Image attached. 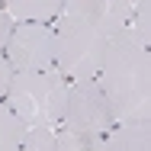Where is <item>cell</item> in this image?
Returning <instances> with one entry per match:
<instances>
[{"mask_svg":"<svg viewBox=\"0 0 151 151\" xmlns=\"http://www.w3.org/2000/svg\"><path fill=\"white\" fill-rule=\"evenodd\" d=\"M0 10H3V3H0Z\"/></svg>","mask_w":151,"mask_h":151,"instance_id":"5bb4252c","label":"cell"},{"mask_svg":"<svg viewBox=\"0 0 151 151\" xmlns=\"http://www.w3.org/2000/svg\"><path fill=\"white\" fill-rule=\"evenodd\" d=\"M6 64L13 74H39L55 71V29L52 26H13L6 39Z\"/></svg>","mask_w":151,"mask_h":151,"instance_id":"5b68a950","label":"cell"},{"mask_svg":"<svg viewBox=\"0 0 151 151\" xmlns=\"http://www.w3.org/2000/svg\"><path fill=\"white\" fill-rule=\"evenodd\" d=\"M23 151H55V132H48V129H32V132H26Z\"/></svg>","mask_w":151,"mask_h":151,"instance_id":"8fae6325","label":"cell"},{"mask_svg":"<svg viewBox=\"0 0 151 151\" xmlns=\"http://www.w3.org/2000/svg\"><path fill=\"white\" fill-rule=\"evenodd\" d=\"M103 151H151V125L148 122L113 125L103 135Z\"/></svg>","mask_w":151,"mask_h":151,"instance_id":"52a82bcc","label":"cell"},{"mask_svg":"<svg viewBox=\"0 0 151 151\" xmlns=\"http://www.w3.org/2000/svg\"><path fill=\"white\" fill-rule=\"evenodd\" d=\"M55 151H103V138L74 135V132H58V135H55Z\"/></svg>","mask_w":151,"mask_h":151,"instance_id":"30bf717a","label":"cell"},{"mask_svg":"<svg viewBox=\"0 0 151 151\" xmlns=\"http://www.w3.org/2000/svg\"><path fill=\"white\" fill-rule=\"evenodd\" d=\"M10 77H13V68L6 64L3 52H0V96H6V87H10Z\"/></svg>","mask_w":151,"mask_h":151,"instance_id":"7c38bea8","label":"cell"},{"mask_svg":"<svg viewBox=\"0 0 151 151\" xmlns=\"http://www.w3.org/2000/svg\"><path fill=\"white\" fill-rule=\"evenodd\" d=\"M10 32H13V23H10V16L0 10V48H6V39H10Z\"/></svg>","mask_w":151,"mask_h":151,"instance_id":"4fadbf2b","label":"cell"},{"mask_svg":"<svg viewBox=\"0 0 151 151\" xmlns=\"http://www.w3.org/2000/svg\"><path fill=\"white\" fill-rule=\"evenodd\" d=\"M96 84L109 103L113 125L148 122L151 113V55L142 48L129 29L109 35Z\"/></svg>","mask_w":151,"mask_h":151,"instance_id":"6da1fadb","label":"cell"},{"mask_svg":"<svg viewBox=\"0 0 151 151\" xmlns=\"http://www.w3.org/2000/svg\"><path fill=\"white\" fill-rule=\"evenodd\" d=\"M55 71L68 81H96L109 32L100 23V0H71L55 19Z\"/></svg>","mask_w":151,"mask_h":151,"instance_id":"7a4b0ae2","label":"cell"},{"mask_svg":"<svg viewBox=\"0 0 151 151\" xmlns=\"http://www.w3.org/2000/svg\"><path fill=\"white\" fill-rule=\"evenodd\" d=\"M26 125L16 119V113L0 103V151H23V142H26Z\"/></svg>","mask_w":151,"mask_h":151,"instance_id":"ba28073f","label":"cell"},{"mask_svg":"<svg viewBox=\"0 0 151 151\" xmlns=\"http://www.w3.org/2000/svg\"><path fill=\"white\" fill-rule=\"evenodd\" d=\"M61 0H10L3 3V13L10 16L13 26H23V23H32V26H48L52 19L61 16Z\"/></svg>","mask_w":151,"mask_h":151,"instance_id":"8992f818","label":"cell"},{"mask_svg":"<svg viewBox=\"0 0 151 151\" xmlns=\"http://www.w3.org/2000/svg\"><path fill=\"white\" fill-rule=\"evenodd\" d=\"M61 125H64V132L93 135V138H103L113 129L109 103H106V96H103L96 81H71L68 84V100H64Z\"/></svg>","mask_w":151,"mask_h":151,"instance_id":"277c9868","label":"cell"},{"mask_svg":"<svg viewBox=\"0 0 151 151\" xmlns=\"http://www.w3.org/2000/svg\"><path fill=\"white\" fill-rule=\"evenodd\" d=\"M6 106L16 113V119L26 129H55L64 116L68 81L58 71H39V74H13L6 87Z\"/></svg>","mask_w":151,"mask_h":151,"instance_id":"3957f363","label":"cell"},{"mask_svg":"<svg viewBox=\"0 0 151 151\" xmlns=\"http://www.w3.org/2000/svg\"><path fill=\"white\" fill-rule=\"evenodd\" d=\"M129 35L142 45V48H148L151 45V6L145 0H138L135 3V13H132V19H129Z\"/></svg>","mask_w":151,"mask_h":151,"instance_id":"9c48e42d","label":"cell"}]
</instances>
